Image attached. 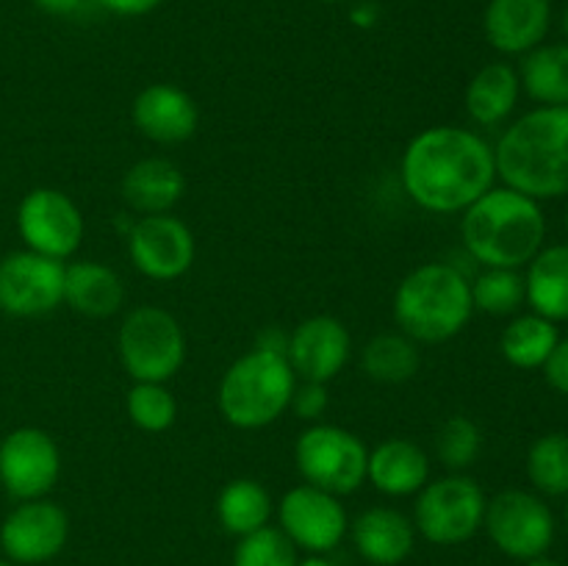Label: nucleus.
Masks as SVG:
<instances>
[{
    "mask_svg": "<svg viewBox=\"0 0 568 566\" xmlns=\"http://www.w3.org/2000/svg\"><path fill=\"white\" fill-rule=\"evenodd\" d=\"M331 405V394H327V383L303 381V386L294 388L292 405L288 408L300 416L303 422H320L322 414Z\"/></svg>",
    "mask_w": 568,
    "mask_h": 566,
    "instance_id": "obj_34",
    "label": "nucleus"
},
{
    "mask_svg": "<svg viewBox=\"0 0 568 566\" xmlns=\"http://www.w3.org/2000/svg\"><path fill=\"white\" fill-rule=\"evenodd\" d=\"M125 408L133 425L144 433L170 431L178 416V403L164 383H133Z\"/></svg>",
    "mask_w": 568,
    "mask_h": 566,
    "instance_id": "obj_31",
    "label": "nucleus"
},
{
    "mask_svg": "<svg viewBox=\"0 0 568 566\" xmlns=\"http://www.w3.org/2000/svg\"><path fill=\"white\" fill-rule=\"evenodd\" d=\"M466 253L483 266L519 270L538 255L547 239V220L538 200L516 189H488L460 220Z\"/></svg>",
    "mask_w": 568,
    "mask_h": 566,
    "instance_id": "obj_3",
    "label": "nucleus"
},
{
    "mask_svg": "<svg viewBox=\"0 0 568 566\" xmlns=\"http://www.w3.org/2000/svg\"><path fill=\"white\" fill-rule=\"evenodd\" d=\"M349 22L355 28H364V31L366 28H375L381 22V6L375 0H361V3H355L349 9Z\"/></svg>",
    "mask_w": 568,
    "mask_h": 566,
    "instance_id": "obj_37",
    "label": "nucleus"
},
{
    "mask_svg": "<svg viewBox=\"0 0 568 566\" xmlns=\"http://www.w3.org/2000/svg\"><path fill=\"white\" fill-rule=\"evenodd\" d=\"M483 527L499 553L516 560L541 558L555 538V516L538 494L505 488L488 499Z\"/></svg>",
    "mask_w": 568,
    "mask_h": 566,
    "instance_id": "obj_9",
    "label": "nucleus"
},
{
    "mask_svg": "<svg viewBox=\"0 0 568 566\" xmlns=\"http://www.w3.org/2000/svg\"><path fill=\"white\" fill-rule=\"evenodd\" d=\"M541 370L549 386L568 397V338H560V342L555 344L552 355H549L547 364H544Z\"/></svg>",
    "mask_w": 568,
    "mask_h": 566,
    "instance_id": "obj_35",
    "label": "nucleus"
},
{
    "mask_svg": "<svg viewBox=\"0 0 568 566\" xmlns=\"http://www.w3.org/2000/svg\"><path fill=\"white\" fill-rule=\"evenodd\" d=\"M519 72L505 64V61H494V64L480 67L471 75L464 103L471 122L483 128H494L514 114L516 103H519Z\"/></svg>",
    "mask_w": 568,
    "mask_h": 566,
    "instance_id": "obj_23",
    "label": "nucleus"
},
{
    "mask_svg": "<svg viewBox=\"0 0 568 566\" xmlns=\"http://www.w3.org/2000/svg\"><path fill=\"white\" fill-rule=\"evenodd\" d=\"M422 355L405 333H377L361 350V366L377 383H405L419 372Z\"/></svg>",
    "mask_w": 568,
    "mask_h": 566,
    "instance_id": "obj_28",
    "label": "nucleus"
},
{
    "mask_svg": "<svg viewBox=\"0 0 568 566\" xmlns=\"http://www.w3.org/2000/svg\"><path fill=\"white\" fill-rule=\"evenodd\" d=\"M64 303V261L17 250L0 259V311L44 316Z\"/></svg>",
    "mask_w": 568,
    "mask_h": 566,
    "instance_id": "obj_13",
    "label": "nucleus"
},
{
    "mask_svg": "<svg viewBox=\"0 0 568 566\" xmlns=\"http://www.w3.org/2000/svg\"><path fill=\"white\" fill-rule=\"evenodd\" d=\"M353 338L342 320L327 314L308 316L288 333L286 358L303 381L331 383L347 366Z\"/></svg>",
    "mask_w": 568,
    "mask_h": 566,
    "instance_id": "obj_16",
    "label": "nucleus"
},
{
    "mask_svg": "<svg viewBox=\"0 0 568 566\" xmlns=\"http://www.w3.org/2000/svg\"><path fill=\"white\" fill-rule=\"evenodd\" d=\"M488 497L475 477L455 475L433 481L416 494L414 527L422 538L438 547H455L477 536L486 519Z\"/></svg>",
    "mask_w": 568,
    "mask_h": 566,
    "instance_id": "obj_7",
    "label": "nucleus"
},
{
    "mask_svg": "<svg viewBox=\"0 0 568 566\" xmlns=\"http://www.w3.org/2000/svg\"><path fill=\"white\" fill-rule=\"evenodd\" d=\"M322 3H344V0H322Z\"/></svg>",
    "mask_w": 568,
    "mask_h": 566,
    "instance_id": "obj_44",
    "label": "nucleus"
},
{
    "mask_svg": "<svg viewBox=\"0 0 568 566\" xmlns=\"http://www.w3.org/2000/svg\"><path fill=\"white\" fill-rule=\"evenodd\" d=\"M61 475V449L48 431L17 427L0 438V486L11 499H42Z\"/></svg>",
    "mask_w": 568,
    "mask_h": 566,
    "instance_id": "obj_11",
    "label": "nucleus"
},
{
    "mask_svg": "<svg viewBox=\"0 0 568 566\" xmlns=\"http://www.w3.org/2000/svg\"><path fill=\"white\" fill-rule=\"evenodd\" d=\"M272 497L253 477H236L216 494V519L231 536H250L270 525Z\"/></svg>",
    "mask_w": 568,
    "mask_h": 566,
    "instance_id": "obj_25",
    "label": "nucleus"
},
{
    "mask_svg": "<svg viewBox=\"0 0 568 566\" xmlns=\"http://www.w3.org/2000/svg\"><path fill=\"white\" fill-rule=\"evenodd\" d=\"M475 305L464 272L453 264H422L394 292V320L416 344H442L469 325Z\"/></svg>",
    "mask_w": 568,
    "mask_h": 566,
    "instance_id": "obj_4",
    "label": "nucleus"
},
{
    "mask_svg": "<svg viewBox=\"0 0 568 566\" xmlns=\"http://www.w3.org/2000/svg\"><path fill=\"white\" fill-rule=\"evenodd\" d=\"M471 289V305L483 314L491 316H508L516 314L525 303V275L519 270H497V266H486Z\"/></svg>",
    "mask_w": 568,
    "mask_h": 566,
    "instance_id": "obj_30",
    "label": "nucleus"
},
{
    "mask_svg": "<svg viewBox=\"0 0 568 566\" xmlns=\"http://www.w3.org/2000/svg\"><path fill=\"white\" fill-rule=\"evenodd\" d=\"M564 33H566V39H568V6H566V11H564Z\"/></svg>",
    "mask_w": 568,
    "mask_h": 566,
    "instance_id": "obj_42",
    "label": "nucleus"
},
{
    "mask_svg": "<svg viewBox=\"0 0 568 566\" xmlns=\"http://www.w3.org/2000/svg\"><path fill=\"white\" fill-rule=\"evenodd\" d=\"M139 133L159 144H181L194 137L200 122L197 103L186 89L175 83H150L131 105Z\"/></svg>",
    "mask_w": 568,
    "mask_h": 566,
    "instance_id": "obj_17",
    "label": "nucleus"
},
{
    "mask_svg": "<svg viewBox=\"0 0 568 566\" xmlns=\"http://www.w3.org/2000/svg\"><path fill=\"white\" fill-rule=\"evenodd\" d=\"M70 538V516L53 499H26L0 525V547L11 564L37 566L53 560Z\"/></svg>",
    "mask_w": 568,
    "mask_h": 566,
    "instance_id": "obj_15",
    "label": "nucleus"
},
{
    "mask_svg": "<svg viewBox=\"0 0 568 566\" xmlns=\"http://www.w3.org/2000/svg\"><path fill=\"white\" fill-rule=\"evenodd\" d=\"M519 83L536 103L568 105V44H538L525 53Z\"/></svg>",
    "mask_w": 568,
    "mask_h": 566,
    "instance_id": "obj_26",
    "label": "nucleus"
},
{
    "mask_svg": "<svg viewBox=\"0 0 568 566\" xmlns=\"http://www.w3.org/2000/svg\"><path fill=\"white\" fill-rule=\"evenodd\" d=\"M483 449V431L477 427L475 420L469 416H449L436 436V453L438 461L447 466L449 472L469 469L477 461Z\"/></svg>",
    "mask_w": 568,
    "mask_h": 566,
    "instance_id": "obj_32",
    "label": "nucleus"
},
{
    "mask_svg": "<svg viewBox=\"0 0 568 566\" xmlns=\"http://www.w3.org/2000/svg\"><path fill=\"white\" fill-rule=\"evenodd\" d=\"M527 477L547 497L568 494V433H547L527 449Z\"/></svg>",
    "mask_w": 568,
    "mask_h": 566,
    "instance_id": "obj_29",
    "label": "nucleus"
},
{
    "mask_svg": "<svg viewBox=\"0 0 568 566\" xmlns=\"http://www.w3.org/2000/svg\"><path fill=\"white\" fill-rule=\"evenodd\" d=\"M353 544L364 560L375 566H397L414 553L416 527L414 519L397 508H366L349 527Z\"/></svg>",
    "mask_w": 568,
    "mask_h": 566,
    "instance_id": "obj_19",
    "label": "nucleus"
},
{
    "mask_svg": "<svg viewBox=\"0 0 568 566\" xmlns=\"http://www.w3.org/2000/svg\"><path fill=\"white\" fill-rule=\"evenodd\" d=\"M116 353L133 383H166L186 361V336L181 322L166 309L139 305L122 320Z\"/></svg>",
    "mask_w": 568,
    "mask_h": 566,
    "instance_id": "obj_6",
    "label": "nucleus"
},
{
    "mask_svg": "<svg viewBox=\"0 0 568 566\" xmlns=\"http://www.w3.org/2000/svg\"><path fill=\"white\" fill-rule=\"evenodd\" d=\"M297 375L286 355L253 347L225 370L216 405L227 425L239 431H261L275 425L292 405Z\"/></svg>",
    "mask_w": 568,
    "mask_h": 566,
    "instance_id": "obj_5",
    "label": "nucleus"
},
{
    "mask_svg": "<svg viewBox=\"0 0 568 566\" xmlns=\"http://www.w3.org/2000/svg\"><path fill=\"white\" fill-rule=\"evenodd\" d=\"M566 231H568V205H566Z\"/></svg>",
    "mask_w": 568,
    "mask_h": 566,
    "instance_id": "obj_45",
    "label": "nucleus"
},
{
    "mask_svg": "<svg viewBox=\"0 0 568 566\" xmlns=\"http://www.w3.org/2000/svg\"><path fill=\"white\" fill-rule=\"evenodd\" d=\"M17 233L26 250L64 261L78 253L87 233L81 209L61 189H31L17 205Z\"/></svg>",
    "mask_w": 568,
    "mask_h": 566,
    "instance_id": "obj_10",
    "label": "nucleus"
},
{
    "mask_svg": "<svg viewBox=\"0 0 568 566\" xmlns=\"http://www.w3.org/2000/svg\"><path fill=\"white\" fill-rule=\"evenodd\" d=\"M505 186L532 200L568 194V105H538L505 128L494 148Z\"/></svg>",
    "mask_w": 568,
    "mask_h": 566,
    "instance_id": "obj_2",
    "label": "nucleus"
},
{
    "mask_svg": "<svg viewBox=\"0 0 568 566\" xmlns=\"http://www.w3.org/2000/svg\"><path fill=\"white\" fill-rule=\"evenodd\" d=\"M83 3H87V0H33V6H37L39 11L53 17L75 14V11L83 9Z\"/></svg>",
    "mask_w": 568,
    "mask_h": 566,
    "instance_id": "obj_38",
    "label": "nucleus"
},
{
    "mask_svg": "<svg viewBox=\"0 0 568 566\" xmlns=\"http://www.w3.org/2000/svg\"><path fill=\"white\" fill-rule=\"evenodd\" d=\"M131 264L150 281H178L192 270L197 242L192 228L172 214H148L128 233Z\"/></svg>",
    "mask_w": 568,
    "mask_h": 566,
    "instance_id": "obj_14",
    "label": "nucleus"
},
{
    "mask_svg": "<svg viewBox=\"0 0 568 566\" xmlns=\"http://www.w3.org/2000/svg\"><path fill=\"white\" fill-rule=\"evenodd\" d=\"M64 303L75 314L103 320L114 316L125 303L122 277L100 261H75L64 266Z\"/></svg>",
    "mask_w": 568,
    "mask_h": 566,
    "instance_id": "obj_22",
    "label": "nucleus"
},
{
    "mask_svg": "<svg viewBox=\"0 0 568 566\" xmlns=\"http://www.w3.org/2000/svg\"><path fill=\"white\" fill-rule=\"evenodd\" d=\"M405 194L430 214H460L494 189V148L469 128H425L403 153Z\"/></svg>",
    "mask_w": 568,
    "mask_h": 566,
    "instance_id": "obj_1",
    "label": "nucleus"
},
{
    "mask_svg": "<svg viewBox=\"0 0 568 566\" xmlns=\"http://www.w3.org/2000/svg\"><path fill=\"white\" fill-rule=\"evenodd\" d=\"M297 547L281 527H261L242 536L233 553V566H297Z\"/></svg>",
    "mask_w": 568,
    "mask_h": 566,
    "instance_id": "obj_33",
    "label": "nucleus"
},
{
    "mask_svg": "<svg viewBox=\"0 0 568 566\" xmlns=\"http://www.w3.org/2000/svg\"><path fill=\"white\" fill-rule=\"evenodd\" d=\"M366 461L369 449L355 436L338 425L305 427L294 444V466L308 486L331 492L336 497L358 492L366 483Z\"/></svg>",
    "mask_w": 568,
    "mask_h": 566,
    "instance_id": "obj_8",
    "label": "nucleus"
},
{
    "mask_svg": "<svg viewBox=\"0 0 568 566\" xmlns=\"http://www.w3.org/2000/svg\"><path fill=\"white\" fill-rule=\"evenodd\" d=\"M186 192L181 166L170 159H142L122 178V198L139 214H170Z\"/></svg>",
    "mask_w": 568,
    "mask_h": 566,
    "instance_id": "obj_21",
    "label": "nucleus"
},
{
    "mask_svg": "<svg viewBox=\"0 0 568 566\" xmlns=\"http://www.w3.org/2000/svg\"><path fill=\"white\" fill-rule=\"evenodd\" d=\"M277 522L288 542L311 555H325L336 549L349 530L347 508L342 499L308 483L283 494L277 505Z\"/></svg>",
    "mask_w": 568,
    "mask_h": 566,
    "instance_id": "obj_12",
    "label": "nucleus"
},
{
    "mask_svg": "<svg viewBox=\"0 0 568 566\" xmlns=\"http://www.w3.org/2000/svg\"><path fill=\"white\" fill-rule=\"evenodd\" d=\"M297 566H336L333 560H327L325 555H308V558L297 560Z\"/></svg>",
    "mask_w": 568,
    "mask_h": 566,
    "instance_id": "obj_40",
    "label": "nucleus"
},
{
    "mask_svg": "<svg viewBox=\"0 0 568 566\" xmlns=\"http://www.w3.org/2000/svg\"><path fill=\"white\" fill-rule=\"evenodd\" d=\"M255 347H264V350H272V353L286 355L288 333H283L281 327H264V331L258 333V342H255Z\"/></svg>",
    "mask_w": 568,
    "mask_h": 566,
    "instance_id": "obj_39",
    "label": "nucleus"
},
{
    "mask_svg": "<svg viewBox=\"0 0 568 566\" xmlns=\"http://www.w3.org/2000/svg\"><path fill=\"white\" fill-rule=\"evenodd\" d=\"M366 481L386 497H410L430 483V458L410 438H386L369 453Z\"/></svg>",
    "mask_w": 568,
    "mask_h": 566,
    "instance_id": "obj_20",
    "label": "nucleus"
},
{
    "mask_svg": "<svg viewBox=\"0 0 568 566\" xmlns=\"http://www.w3.org/2000/svg\"><path fill=\"white\" fill-rule=\"evenodd\" d=\"M0 566H17V564H11V560H6V558H0Z\"/></svg>",
    "mask_w": 568,
    "mask_h": 566,
    "instance_id": "obj_43",
    "label": "nucleus"
},
{
    "mask_svg": "<svg viewBox=\"0 0 568 566\" xmlns=\"http://www.w3.org/2000/svg\"><path fill=\"white\" fill-rule=\"evenodd\" d=\"M525 297L532 305V314L549 322L568 320V244L538 250L527 264Z\"/></svg>",
    "mask_w": 568,
    "mask_h": 566,
    "instance_id": "obj_24",
    "label": "nucleus"
},
{
    "mask_svg": "<svg viewBox=\"0 0 568 566\" xmlns=\"http://www.w3.org/2000/svg\"><path fill=\"white\" fill-rule=\"evenodd\" d=\"M560 342L558 325L538 314H521L508 322L499 338L505 361L516 370H538L547 364L555 344Z\"/></svg>",
    "mask_w": 568,
    "mask_h": 566,
    "instance_id": "obj_27",
    "label": "nucleus"
},
{
    "mask_svg": "<svg viewBox=\"0 0 568 566\" xmlns=\"http://www.w3.org/2000/svg\"><path fill=\"white\" fill-rule=\"evenodd\" d=\"M105 11L120 17H142L159 9L164 0H98Z\"/></svg>",
    "mask_w": 568,
    "mask_h": 566,
    "instance_id": "obj_36",
    "label": "nucleus"
},
{
    "mask_svg": "<svg viewBox=\"0 0 568 566\" xmlns=\"http://www.w3.org/2000/svg\"><path fill=\"white\" fill-rule=\"evenodd\" d=\"M552 22L549 0H488L483 31L503 55H525L544 44Z\"/></svg>",
    "mask_w": 568,
    "mask_h": 566,
    "instance_id": "obj_18",
    "label": "nucleus"
},
{
    "mask_svg": "<svg viewBox=\"0 0 568 566\" xmlns=\"http://www.w3.org/2000/svg\"><path fill=\"white\" fill-rule=\"evenodd\" d=\"M527 566H564V564H558V560H552V558H544L541 555V558H532Z\"/></svg>",
    "mask_w": 568,
    "mask_h": 566,
    "instance_id": "obj_41",
    "label": "nucleus"
},
{
    "mask_svg": "<svg viewBox=\"0 0 568 566\" xmlns=\"http://www.w3.org/2000/svg\"><path fill=\"white\" fill-rule=\"evenodd\" d=\"M566 519H568V508H566Z\"/></svg>",
    "mask_w": 568,
    "mask_h": 566,
    "instance_id": "obj_46",
    "label": "nucleus"
}]
</instances>
